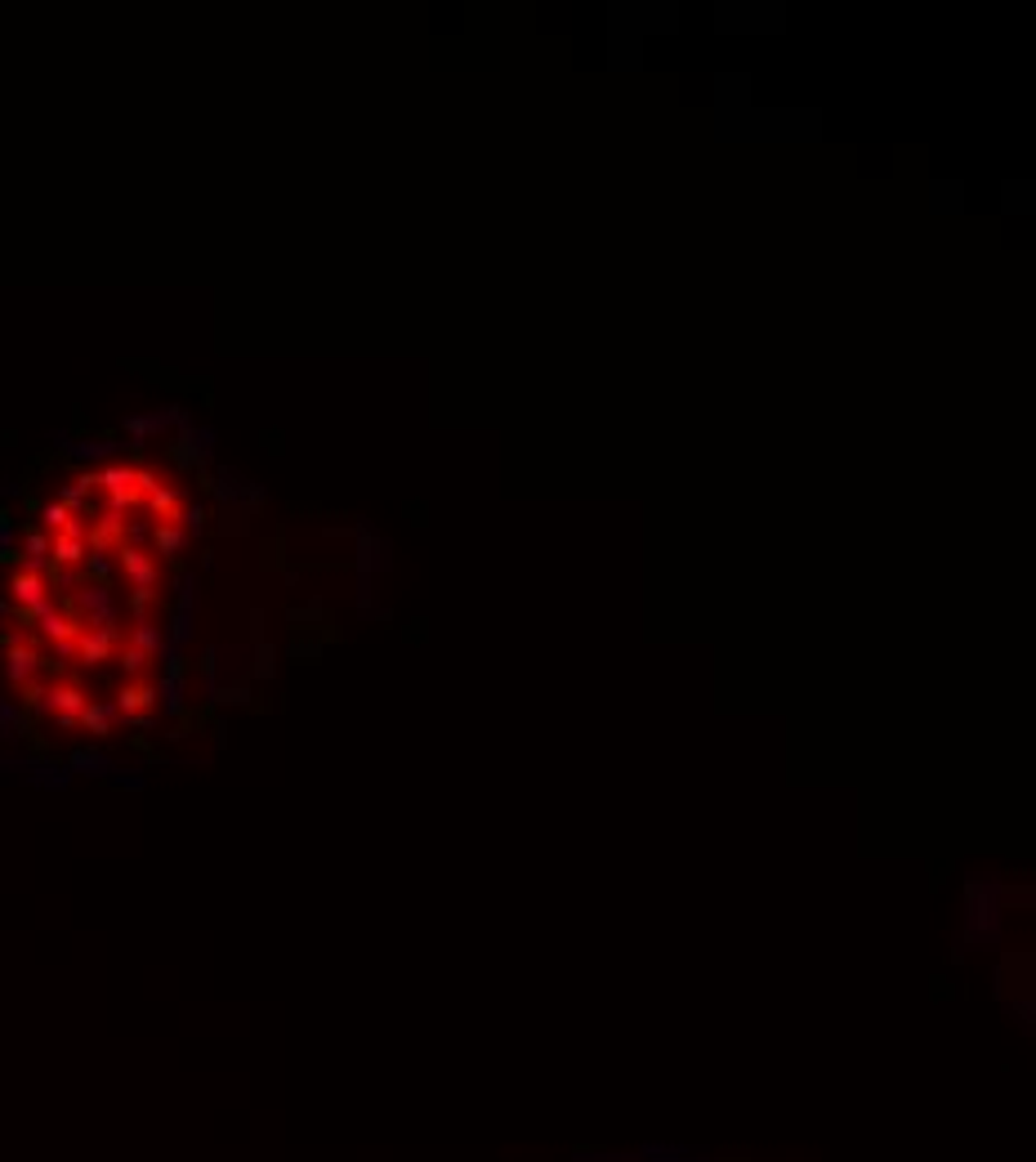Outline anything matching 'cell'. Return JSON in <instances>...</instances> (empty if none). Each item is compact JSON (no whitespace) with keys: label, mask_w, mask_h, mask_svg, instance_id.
Returning <instances> with one entry per match:
<instances>
[{"label":"cell","mask_w":1036,"mask_h":1162,"mask_svg":"<svg viewBox=\"0 0 1036 1162\" xmlns=\"http://www.w3.org/2000/svg\"><path fill=\"white\" fill-rule=\"evenodd\" d=\"M40 523H45V528H59V533H63V528H68V523H72L68 505H59V501H49V505H40Z\"/></svg>","instance_id":"obj_7"},{"label":"cell","mask_w":1036,"mask_h":1162,"mask_svg":"<svg viewBox=\"0 0 1036 1162\" xmlns=\"http://www.w3.org/2000/svg\"><path fill=\"white\" fill-rule=\"evenodd\" d=\"M148 505H152V514L161 523H175L179 519V505H184V496L170 492V487H156V492H148Z\"/></svg>","instance_id":"obj_4"},{"label":"cell","mask_w":1036,"mask_h":1162,"mask_svg":"<svg viewBox=\"0 0 1036 1162\" xmlns=\"http://www.w3.org/2000/svg\"><path fill=\"white\" fill-rule=\"evenodd\" d=\"M175 523H179V528H184L188 537H193V533H202V528H206V505H197V501L179 505V519H175Z\"/></svg>","instance_id":"obj_6"},{"label":"cell","mask_w":1036,"mask_h":1162,"mask_svg":"<svg viewBox=\"0 0 1036 1162\" xmlns=\"http://www.w3.org/2000/svg\"><path fill=\"white\" fill-rule=\"evenodd\" d=\"M77 461H112L117 456V443H103V438H81V443L68 447Z\"/></svg>","instance_id":"obj_5"},{"label":"cell","mask_w":1036,"mask_h":1162,"mask_svg":"<svg viewBox=\"0 0 1036 1162\" xmlns=\"http://www.w3.org/2000/svg\"><path fill=\"white\" fill-rule=\"evenodd\" d=\"M117 563H121V572L130 577V586H135V591L156 595V563H152V554H144L139 546H121Z\"/></svg>","instance_id":"obj_1"},{"label":"cell","mask_w":1036,"mask_h":1162,"mask_svg":"<svg viewBox=\"0 0 1036 1162\" xmlns=\"http://www.w3.org/2000/svg\"><path fill=\"white\" fill-rule=\"evenodd\" d=\"M214 496H219V501H237V496H242V484H237L233 470H219V479H214Z\"/></svg>","instance_id":"obj_8"},{"label":"cell","mask_w":1036,"mask_h":1162,"mask_svg":"<svg viewBox=\"0 0 1036 1162\" xmlns=\"http://www.w3.org/2000/svg\"><path fill=\"white\" fill-rule=\"evenodd\" d=\"M10 591H14V600L23 604V613H28V609H36V604L49 595V581L40 577V572H28V568H23V572H14Z\"/></svg>","instance_id":"obj_2"},{"label":"cell","mask_w":1036,"mask_h":1162,"mask_svg":"<svg viewBox=\"0 0 1036 1162\" xmlns=\"http://www.w3.org/2000/svg\"><path fill=\"white\" fill-rule=\"evenodd\" d=\"M152 546L161 559H179L188 546V533L179 528V523H152Z\"/></svg>","instance_id":"obj_3"}]
</instances>
